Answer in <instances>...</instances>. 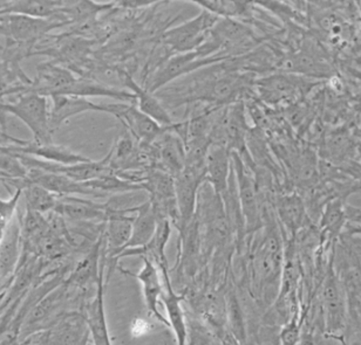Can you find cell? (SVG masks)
<instances>
[{"mask_svg": "<svg viewBox=\"0 0 361 345\" xmlns=\"http://www.w3.org/2000/svg\"><path fill=\"white\" fill-rule=\"evenodd\" d=\"M219 18L207 11L183 24L169 28L161 37L162 45L173 54L194 52L204 42L209 32L217 23Z\"/></svg>", "mask_w": 361, "mask_h": 345, "instance_id": "cell-4", "label": "cell"}, {"mask_svg": "<svg viewBox=\"0 0 361 345\" xmlns=\"http://www.w3.org/2000/svg\"><path fill=\"white\" fill-rule=\"evenodd\" d=\"M65 1L59 0H4L1 14H18L35 19H60L70 25L63 13Z\"/></svg>", "mask_w": 361, "mask_h": 345, "instance_id": "cell-22", "label": "cell"}, {"mask_svg": "<svg viewBox=\"0 0 361 345\" xmlns=\"http://www.w3.org/2000/svg\"><path fill=\"white\" fill-rule=\"evenodd\" d=\"M1 293L10 287L21 256L24 254V237L21 228L20 215L17 214L13 220L1 230Z\"/></svg>", "mask_w": 361, "mask_h": 345, "instance_id": "cell-10", "label": "cell"}, {"mask_svg": "<svg viewBox=\"0 0 361 345\" xmlns=\"http://www.w3.org/2000/svg\"><path fill=\"white\" fill-rule=\"evenodd\" d=\"M226 325L228 332L233 336L237 343H245L247 341V325L244 318L243 309L236 291L230 288L226 294Z\"/></svg>", "mask_w": 361, "mask_h": 345, "instance_id": "cell-26", "label": "cell"}, {"mask_svg": "<svg viewBox=\"0 0 361 345\" xmlns=\"http://www.w3.org/2000/svg\"><path fill=\"white\" fill-rule=\"evenodd\" d=\"M1 151L32 156L35 158L58 163L63 165H73L90 161L87 157L72 151L71 149L65 148L63 145L54 144L53 142L38 143L35 141H24L7 136L5 132H1Z\"/></svg>", "mask_w": 361, "mask_h": 345, "instance_id": "cell-6", "label": "cell"}, {"mask_svg": "<svg viewBox=\"0 0 361 345\" xmlns=\"http://www.w3.org/2000/svg\"><path fill=\"white\" fill-rule=\"evenodd\" d=\"M116 7H121V8H128V10H137V8H143V7L152 6L154 4H157V1L153 0H130V1H115Z\"/></svg>", "mask_w": 361, "mask_h": 345, "instance_id": "cell-31", "label": "cell"}, {"mask_svg": "<svg viewBox=\"0 0 361 345\" xmlns=\"http://www.w3.org/2000/svg\"><path fill=\"white\" fill-rule=\"evenodd\" d=\"M330 267L322 288V310L327 332L337 335L344 332L348 323V303L339 275L332 268V265Z\"/></svg>", "mask_w": 361, "mask_h": 345, "instance_id": "cell-8", "label": "cell"}, {"mask_svg": "<svg viewBox=\"0 0 361 345\" xmlns=\"http://www.w3.org/2000/svg\"><path fill=\"white\" fill-rule=\"evenodd\" d=\"M28 182L39 184L45 187L49 192L59 196H77V197H97L101 198L95 191L90 190L85 187L84 184L71 180L70 177L65 176L63 173L49 172L39 169H28Z\"/></svg>", "mask_w": 361, "mask_h": 345, "instance_id": "cell-21", "label": "cell"}, {"mask_svg": "<svg viewBox=\"0 0 361 345\" xmlns=\"http://www.w3.org/2000/svg\"><path fill=\"white\" fill-rule=\"evenodd\" d=\"M23 197V189H18L11 194L8 199H1L0 201V228L4 230L17 215V207Z\"/></svg>", "mask_w": 361, "mask_h": 345, "instance_id": "cell-29", "label": "cell"}, {"mask_svg": "<svg viewBox=\"0 0 361 345\" xmlns=\"http://www.w3.org/2000/svg\"><path fill=\"white\" fill-rule=\"evenodd\" d=\"M109 114L114 115L125 125L127 132L141 144H153L157 138L178 125L175 123L171 127L159 125L153 118L140 111L135 102L109 104Z\"/></svg>", "mask_w": 361, "mask_h": 345, "instance_id": "cell-7", "label": "cell"}, {"mask_svg": "<svg viewBox=\"0 0 361 345\" xmlns=\"http://www.w3.org/2000/svg\"><path fill=\"white\" fill-rule=\"evenodd\" d=\"M14 100L1 101V114H11L27 125L38 143L52 142V128L49 122V97L35 93L16 95Z\"/></svg>", "mask_w": 361, "mask_h": 345, "instance_id": "cell-2", "label": "cell"}, {"mask_svg": "<svg viewBox=\"0 0 361 345\" xmlns=\"http://www.w3.org/2000/svg\"><path fill=\"white\" fill-rule=\"evenodd\" d=\"M205 182V169L185 165L183 171L175 177V191L178 199L180 225L178 231L182 232L194 220L197 207L198 191Z\"/></svg>", "mask_w": 361, "mask_h": 345, "instance_id": "cell-9", "label": "cell"}, {"mask_svg": "<svg viewBox=\"0 0 361 345\" xmlns=\"http://www.w3.org/2000/svg\"><path fill=\"white\" fill-rule=\"evenodd\" d=\"M46 329L49 332V344H84L90 336L87 322L81 311L63 313Z\"/></svg>", "mask_w": 361, "mask_h": 345, "instance_id": "cell-18", "label": "cell"}, {"mask_svg": "<svg viewBox=\"0 0 361 345\" xmlns=\"http://www.w3.org/2000/svg\"><path fill=\"white\" fill-rule=\"evenodd\" d=\"M175 128L164 132L153 143L157 153V169L169 173L174 178L185 166V145L182 137L175 132Z\"/></svg>", "mask_w": 361, "mask_h": 345, "instance_id": "cell-16", "label": "cell"}, {"mask_svg": "<svg viewBox=\"0 0 361 345\" xmlns=\"http://www.w3.org/2000/svg\"><path fill=\"white\" fill-rule=\"evenodd\" d=\"M228 59H230L229 56L222 54L202 59L196 51L173 54L155 66L153 72L147 77L143 87L150 93L157 94L159 90L164 89L175 80L189 75L190 73L197 72L205 67L223 63Z\"/></svg>", "mask_w": 361, "mask_h": 345, "instance_id": "cell-3", "label": "cell"}, {"mask_svg": "<svg viewBox=\"0 0 361 345\" xmlns=\"http://www.w3.org/2000/svg\"><path fill=\"white\" fill-rule=\"evenodd\" d=\"M161 273H162V277H164L162 281H164V284L166 286V291H164L162 296H161V302H164V308L167 311L169 328L174 332L175 339H176L178 345L187 344V321H185L183 308L180 304L184 295H180V294L175 291L173 284H171L168 270H161Z\"/></svg>", "mask_w": 361, "mask_h": 345, "instance_id": "cell-23", "label": "cell"}, {"mask_svg": "<svg viewBox=\"0 0 361 345\" xmlns=\"http://www.w3.org/2000/svg\"><path fill=\"white\" fill-rule=\"evenodd\" d=\"M279 339L285 345L297 344L300 341V323H298L297 318H292L291 322L285 323L284 328L279 334Z\"/></svg>", "mask_w": 361, "mask_h": 345, "instance_id": "cell-30", "label": "cell"}, {"mask_svg": "<svg viewBox=\"0 0 361 345\" xmlns=\"http://www.w3.org/2000/svg\"><path fill=\"white\" fill-rule=\"evenodd\" d=\"M274 215L281 222V228H285L291 239L305 228L307 222V211L305 203L298 194H284L274 199Z\"/></svg>", "mask_w": 361, "mask_h": 345, "instance_id": "cell-20", "label": "cell"}, {"mask_svg": "<svg viewBox=\"0 0 361 345\" xmlns=\"http://www.w3.org/2000/svg\"><path fill=\"white\" fill-rule=\"evenodd\" d=\"M202 10L214 14L219 19H233L250 24L255 19L256 5L250 1H233V0H196L192 1Z\"/></svg>", "mask_w": 361, "mask_h": 345, "instance_id": "cell-25", "label": "cell"}, {"mask_svg": "<svg viewBox=\"0 0 361 345\" xmlns=\"http://www.w3.org/2000/svg\"><path fill=\"white\" fill-rule=\"evenodd\" d=\"M104 266H106V261L101 258L100 276L97 280V290L93 299L87 303H85L81 310L84 314L85 320L87 322L92 341L97 345L111 344L106 310H104Z\"/></svg>", "mask_w": 361, "mask_h": 345, "instance_id": "cell-11", "label": "cell"}, {"mask_svg": "<svg viewBox=\"0 0 361 345\" xmlns=\"http://www.w3.org/2000/svg\"><path fill=\"white\" fill-rule=\"evenodd\" d=\"M319 83L316 80L277 72L255 80L254 87L264 104L274 108H288L299 102Z\"/></svg>", "mask_w": 361, "mask_h": 345, "instance_id": "cell-1", "label": "cell"}, {"mask_svg": "<svg viewBox=\"0 0 361 345\" xmlns=\"http://www.w3.org/2000/svg\"><path fill=\"white\" fill-rule=\"evenodd\" d=\"M120 83H121L122 89L126 88L129 90V93L134 95L136 106L139 107L140 111L164 127H171L175 125L171 115L169 114L167 108L164 107L162 102L159 100L157 94L150 93L145 87L136 82L128 70L121 69Z\"/></svg>", "mask_w": 361, "mask_h": 345, "instance_id": "cell-13", "label": "cell"}, {"mask_svg": "<svg viewBox=\"0 0 361 345\" xmlns=\"http://www.w3.org/2000/svg\"><path fill=\"white\" fill-rule=\"evenodd\" d=\"M180 234V272L185 277L194 279L197 275L198 270H201L203 258H202V239L200 225L195 215L194 220L184 228L183 231L178 232Z\"/></svg>", "mask_w": 361, "mask_h": 345, "instance_id": "cell-19", "label": "cell"}, {"mask_svg": "<svg viewBox=\"0 0 361 345\" xmlns=\"http://www.w3.org/2000/svg\"><path fill=\"white\" fill-rule=\"evenodd\" d=\"M51 99V111L49 122L53 132L61 125L77 116L88 111H101L109 114V104H97L86 97L74 96V95H53Z\"/></svg>", "mask_w": 361, "mask_h": 345, "instance_id": "cell-14", "label": "cell"}, {"mask_svg": "<svg viewBox=\"0 0 361 345\" xmlns=\"http://www.w3.org/2000/svg\"><path fill=\"white\" fill-rule=\"evenodd\" d=\"M23 196L26 201V208L42 214L54 212L59 201V196L49 192L42 185L31 182H27L25 185Z\"/></svg>", "mask_w": 361, "mask_h": 345, "instance_id": "cell-27", "label": "cell"}, {"mask_svg": "<svg viewBox=\"0 0 361 345\" xmlns=\"http://www.w3.org/2000/svg\"><path fill=\"white\" fill-rule=\"evenodd\" d=\"M30 170L21 159L11 152L1 151V183H16L28 180Z\"/></svg>", "mask_w": 361, "mask_h": 345, "instance_id": "cell-28", "label": "cell"}, {"mask_svg": "<svg viewBox=\"0 0 361 345\" xmlns=\"http://www.w3.org/2000/svg\"><path fill=\"white\" fill-rule=\"evenodd\" d=\"M56 213L59 214L65 220L77 222H97L101 224L107 219V205L106 203L85 199L77 196L59 197L56 205Z\"/></svg>", "mask_w": 361, "mask_h": 345, "instance_id": "cell-15", "label": "cell"}, {"mask_svg": "<svg viewBox=\"0 0 361 345\" xmlns=\"http://www.w3.org/2000/svg\"><path fill=\"white\" fill-rule=\"evenodd\" d=\"M128 212L129 213H134L132 237L129 239V242H127V245L122 249V251L139 249V247L146 246L153 239L157 228V214L154 212L153 206H152L149 199L142 203V204L133 207Z\"/></svg>", "mask_w": 361, "mask_h": 345, "instance_id": "cell-24", "label": "cell"}, {"mask_svg": "<svg viewBox=\"0 0 361 345\" xmlns=\"http://www.w3.org/2000/svg\"><path fill=\"white\" fill-rule=\"evenodd\" d=\"M143 266L139 273H130L128 270H122V273L135 276L142 286L143 297L146 301V307L149 314L154 318L162 322V325L169 327V322L160 314L159 304L161 302V296L164 294V281H161V270L153 260L142 256Z\"/></svg>", "mask_w": 361, "mask_h": 345, "instance_id": "cell-17", "label": "cell"}, {"mask_svg": "<svg viewBox=\"0 0 361 345\" xmlns=\"http://www.w3.org/2000/svg\"><path fill=\"white\" fill-rule=\"evenodd\" d=\"M231 170V150L226 145L212 143L205 157V182L222 198L229 187Z\"/></svg>", "mask_w": 361, "mask_h": 345, "instance_id": "cell-12", "label": "cell"}, {"mask_svg": "<svg viewBox=\"0 0 361 345\" xmlns=\"http://www.w3.org/2000/svg\"><path fill=\"white\" fill-rule=\"evenodd\" d=\"M66 25L60 19H35L18 14H1L4 39L28 47H33L46 34Z\"/></svg>", "mask_w": 361, "mask_h": 345, "instance_id": "cell-5", "label": "cell"}]
</instances>
